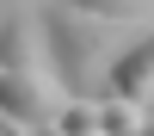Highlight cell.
Masks as SVG:
<instances>
[{"label": "cell", "mask_w": 154, "mask_h": 136, "mask_svg": "<svg viewBox=\"0 0 154 136\" xmlns=\"http://www.w3.org/2000/svg\"><path fill=\"white\" fill-rule=\"evenodd\" d=\"M43 31H49V68L62 74V87L74 99H105L111 93V68L142 37V25H117V19L68 6V0H49L43 6Z\"/></svg>", "instance_id": "obj_1"}, {"label": "cell", "mask_w": 154, "mask_h": 136, "mask_svg": "<svg viewBox=\"0 0 154 136\" xmlns=\"http://www.w3.org/2000/svg\"><path fill=\"white\" fill-rule=\"evenodd\" d=\"M43 136H105L99 130V99H68V105L43 124Z\"/></svg>", "instance_id": "obj_6"}, {"label": "cell", "mask_w": 154, "mask_h": 136, "mask_svg": "<svg viewBox=\"0 0 154 136\" xmlns=\"http://www.w3.org/2000/svg\"><path fill=\"white\" fill-rule=\"evenodd\" d=\"M80 12H99V19H117V25H154V0H68Z\"/></svg>", "instance_id": "obj_7"}, {"label": "cell", "mask_w": 154, "mask_h": 136, "mask_svg": "<svg viewBox=\"0 0 154 136\" xmlns=\"http://www.w3.org/2000/svg\"><path fill=\"white\" fill-rule=\"evenodd\" d=\"M142 124H148V105L117 99V93L99 99V130H105V136H142Z\"/></svg>", "instance_id": "obj_5"}, {"label": "cell", "mask_w": 154, "mask_h": 136, "mask_svg": "<svg viewBox=\"0 0 154 136\" xmlns=\"http://www.w3.org/2000/svg\"><path fill=\"white\" fill-rule=\"evenodd\" d=\"M31 6H49V0H31Z\"/></svg>", "instance_id": "obj_10"}, {"label": "cell", "mask_w": 154, "mask_h": 136, "mask_svg": "<svg viewBox=\"0 0 154 136\" xmlns=\"http://www.w3.org/2000/svg\"><path fill=\"white\" fill-rule=\"evenodd\" d=\"M0 68H49V31H43V12L0 19Z\"/></svg>", "instance_id": "obj_3"}, {"label": "cell", "mask_w": 154, "mask_h": 136, "mask_svg": "<svg viewBox=\"0 0 154 136\" xmlns=\"http://www.w3.org/2000/svg\"><path fill=\"white\" fill-rule=\"evenodd\" d=\"M111 93H117V99H136V105H154V25L123 49L117 68H111Z\"/></svg>", "instance_id": "obj_4"}, {"label": "cell", "mask_w": 154, "mask_h": 136, "mask_svg": "<svg viewBox=\"0 0 154 136\" xmlns=\"http://www.w3.org/2000/svg\"><path fill=\"white\" fill-rule=\"evenodd\" d=\"M0 136H43V130H31V124H12V118H0Z\"/></svg>", "instance_id": "obj_8"}, {"label": "cell", "mask_w": 154, "mask_h": 136, "mask_svg": "<svg viewBox=\"0 0 154 136\" xmlns=\"http://www.w3.org/2000/svg\"><path fill=\"white\" fill-rule=\"evenodd\" d=\"M142 136H154V105H148V124H142Z\"/></svg>", "instance_id": "obj_9"}, {"label": "cell", "mask_w": 154, "mask_h": 136, "mask_svg": "<svg viewBox=\"0 0 154 136\" xmlns=\"http://www.w3.org/2000/svg\"><path fill=\"white\" fill-rule=\"evenodd\" d=\"M68 99H74V93L62 87L56 68H0V118H12V124L43 130Z\"/></svg>", "instance_id": "obj_2"}]
</instances>
